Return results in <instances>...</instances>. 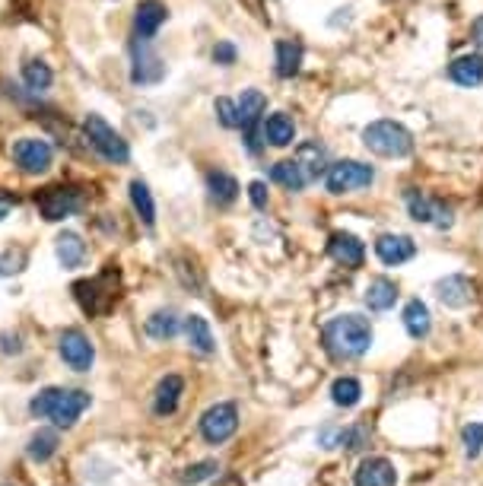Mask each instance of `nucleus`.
I'll list each match as a JSON object with an SVG mask.
<instances>
[{
  "label": "nucleus",
  "mask_w": 483,
  "mask_h": 486,
  "mask_svg": "<svg viewBox=\"0 0 483 486\" xmlns=\"http://www.w3.org/2000/svg\"><path fill=\"white\" fill-rule=\"evenodd\" d=\"M92 404V397L80 388H42L29 401V410L39 420H52L58 429H71L83 416V410Z\"/></svg>",
  "instance_id": "f257e3e1"
},
{
  "label": "nucleus",
  "mask_w": 483,
  "mask_h": 486,
  "mask_svg": "<svg viewBox=\"0 0 483 486\" xmlns=\"http://www.w3.org/2000/svg\"><path fill=\"white\" fill-rule=\"evenodd\" d=\"M52 80H54V73L45 61L35 58V61H26V64H23V83H26L33 92H45L48 86H52Z\"/></svg>",
  "instance_id": "c756f323"
},
{
  "label": "nucleus",
  "mask_w": 483,
  "mask_h": 486,
  "mask_svg": "<svg viewBox=\"0 0 483 486\" xmlns=\"http://www.w3.org/2000/svg\"><path fill=\"white\" fill-rule=\"evenodd\" d=\"M169 10H166L163 0H140L137 14H134V29H137V39H153L159 33V26L166 23Z\"/></svg>",
  "instance_id": "2eb2a0df"
},
{
  "label": "nucleus",
  "mask_w": 483,
  "mask_h": 486,
  "mask_svg": "<svg viewBox=\"0 0 483 486\" xmlns=\"http://www.w3.org/2000/svg\"><path fill=\"white\" fill-rule=\"evenodd\" d=\"M474 42H477V48L483 52V16H480V20H474Z\"/></svg>",
  "instance_id": "79ce46f5"
},
{
  "label": "nucleus",
  "mask_w": 483,
  "mask_h": 486,
  "mask_svg": "<svg viewBox=\"0 0 483 486\" xmlns=\"http://www.w3.org/2000/svg\"><path fill=\"white\" fill-rule=\"evenodd\" d=\"M54 252H58V261L64 267H80V264H83V258H86V242L80 239L77 233H61Z\"/></svg>",
  "instance_id": "cd10ccee"
},
{
  "label": "nucleus",
  "mask_w": 483,
  "mask_h": 486,
  "mask_svg": "<svg viewBox=\"0 0 483 486\" xmlns=\"http://www.w3.org/2000/svg\"><path fill=\"white\" fill-rule=\"evenodd\" d=\"M261 137L270 143V147H289V143L296 140V124H293V118L283 115V111L270 115L268 121H264V128H261Z\"/></svg>",
  "instance_id": "aec40b11"
},
{
  "label": "nucleus",
  "mask_w": 483,
  "mask_h": 486,
  "mask_svg": "<svg viewBox=\"0 0 483 486\" xmlns=\"http://www.w3.org/2000/svg\"><path fill=\"white\" fill-rule=\"evenodd\" d=\"M213 61H216V64H232V61H235V45L220 42V45L213 48Z\"/></svg>",
  "instance_id": "58836bf2"
},
{
  "label": "nucleus",
  "mask_w": 483,
  "mask_h": 486,
  "mask_svg": "<svg viewBox=\"0 0 483 486\" xmlns=\"http://www.w3.org/2000/svg\"><path fill=\"white\" fill-rule=\"evenodd\" d=\"M375 254H379L382 264L398 267L417 254V245H413L411 235H382V239L375 242Z\"/></svg>",
  "instance_id": "4468645a"
},
{
  "label": "nucleus",
  "mask_w": 483,
  "mask_h": 486,
  "mask_svg": "<svg viewBox=\"0 0 483 486\" xmlns=\"http://www.w3.org/2000/svg\"><path fill=\"white\" fill-rule=\"evenodd\" d=\"M363 143H366V149H373L375 156H385V159H401L413 149L411 130L398 121H373L363 130Z\"/></svg>",
  "instance_id": "7ed1b4c3"
},
{
  "label": "nucleus",
  "mask_w": 483,
  "mask_h": 486,
  "mask_svg": "<svg viewBox=\"0 0 483 486\" xmlns=\"http://www.w3.org/2000/svg\"><path fill=\"white\" fill-rule=\"evenodd\" d=\"M0 344H4V347H0L4 353H20V350H23L20 338H16V334H14V338H10V334H0Z\"/></svg>",
  "instance_id": "ea45409f"
},
{
  "label": "nucleus",
  "mask_w": 483,
  "mask_h": 486,
  "mask_svg": "<svg viewBox=\"0 0 483 486\" xmlns=\"http://www.w3.org/2000/svg\"><path fill=\"white\" fill-rule=\"evenodd\" d=\"M407 207H411V216L417 223H432V226H439V229H449L451 223H455L451 207H445L442 201H432V197H426V195H417V191L407 195Z\"/></svg>",
  "instance_id": "f8f14e48"
},
{
  "label": "nucleus",
  "mask_w": 483,
  "mask_h": 486,
  "mask_svg": "<svg viewBox=\"0 0 483 486\" xmlns=\"http://www.w3.org/2000/svg\"><path fill=\"white\" fill-rule=\"evenodd\" d=\"M449 77L458 86H480L483 83V58L480 54H464V58L451 61Z\"/></svg>",
  "instance_id": "412c9836"
},
{
  "label": "nucleus",
  "mask_w": 483,
  "mask_h": 486,
  "mask_svg": "<svg viewBox=\"0 0 483 486\" xmlns=\"http://www.w3.org/2000/svg\"><path fill=\"white\" fill-rule=\"evenodd\" d=\"M178 328H182V321H178V315L172 309L153 311V315L147 318V334H150L153 340H172L178 334Z\"/></svg>",
  "instance_id": "bb28decb"
},
{
  "label": "nucleus",
  "mask_w": 483,
  "mask_h": 486,
  "mask_svg": "<svg viewBox=\"0 0 483 486\" xmlns=\"http://www.w3.org/2000/svg\"><path fill=\"white\" fill-rule=\"evenodd\" d=\"M461 439H464V452L468 458H477L483 452V423H468L461 429Z\"/></svg>",
  "instance_id": "72a5a7b5"
},
{
  "label": "nucleus",
  "mask_w": 483,
  "mask_h": 486,
  "mask_svg": "<svg viewBox=\"0 0 483 486\" xmlns=\"http://www.w3.org/2000/svg\"><path fill=\"white\" fill-rule=\"evenodd\" d=\"M327 254L344 267H359L363 258H366V245L350 233H334L331 239H327Z\"/></svg>",
  "instance_id": "ddd939ff"
},
{
  "label": "nucleus",
  "mask_w": 483,
  "mask_h": 486,
  "mask_svg": "<svg viewBox=\"0 0 483 486\" xmlns=\"http://www.w3.org/2000/svg\"><path fill=\"white\" fill-rule=\"evenodd\" d=\"M58 350H61V359L71 366L73 372H90L92 369V359H96V350H92L90 338L77 328L61 334L58 340Z\"/></svg>",
  "instance_id": "1a4fd4ad"
},
{
  "label": "nucleus",
  "mask_w": 483,
  "mask_h": 486,
  "mask_svg": "<svg viewBox=\"0 0 483 486\" xmlns=\"http://www.w3.org/2000/svg\"><path fill=\"white\" fill-rule=\"evenodd\" d=\"M302 67V45L299 42H277V77L289 80Z\"/></svg>",
  "instance_id": "a878e982"
},
{
  "label": "nucleus",
  "mask_w": 483,
  "mask_h": 486,
  "mask_svg": "<svg viewBox=\"0 0 483 486\" xmlns=\"http://www.w3.org/2000/svg\"><path fill=\"white\" fill-rule=\"evenodd\" d=\"M185 338H188L191 350L204 353V357H210V353L216 350L213 331H210L207 318H201V315H188V318H185Z\"/></svg>",
  "instance_id": "a211bd4d"
},
{
  "label": "nucleus",
  "mask_w": 483,
  "mask_h": 486,
  "mask_svg": "<svg viewBox=\"0 0 483 486\" xmlns=\"http://www.w3.org/2000/svg\"><path fill=\"white\" fill-rule=\"evenodd\" d=\"M235 429H239V410H235V404H213L201 416V435L210 445H223L226 439H232Z\"/></svg>",
  "instance_id": "0eeeda50"
},
{
  "label": "nucleus",
  "mask_w": 483,
  "mask_h": 486,
  "mask_svg": "<svg viewBox=\"0 0 483 486\" xmlns=\"http://www.w3.org/2000/svg\"><path fill=\"white\" fill-rule=\"evenodd\" d=\"M207 188H210V197L216 204H232L235 195H239V182L226 172H210L207 176Z\"/></svg>",
  "instance_id": "7c9ffc66"
},
{
  "label": "nucleus",
  "mask_w": 483,
  "mask_h": 486,
  "mask_svg": "<svg viewBox=\"0 0 483 486\" xmlns=\"http://www.w3.org/2000/svg\"><path fill=\"white\" fill-rule=\"evenodd\" d=\"M270 178H274L277 185H283L287 191H302L308 185L306 172H302V166L296 159H283L277 162L274 169H270Z\"/></svg>",
  "instance_id": "c85d7f7f"
},
{
  "label": "nucleus",
  "mask_w": 483,
  "mask_h": 486,
  "mask_svg": "<svg viewBox=\"0 0 483 486\" xmlns=\"http://www.w3.org/2000/svg\"><path fill=\"white\" fill-rule=\"evenodd\" d=\"M249 197H251V204H255L258 210H264V207H268V185H264V182H251L249 185Z\"/></svg>",
  "instance_id": "4c0bfd02"
},
{
  "label": "nucleus",
  "mask_w": 483,
  "mask_h": 486,
  "mask_svg": "<svg viewBox=\"0 0 483 486\" xmlns=\"http://www.w3.org/2000/svg\"><path fill=\"white\" fill-rule=\"evenodd\" d=\"M235 109H239V128L249 134V149L258 153V140H255V124L261 121L264 109H268V99H264L261 90H245L239 99H235Z\"/></svg>",
  "instance_id": "9b49d317"
},
{
  "label": "nucleus",
  "mask_w": 483,
  "mask_h": 486,
  "mask_svg": "<svg viewBox=\"0 0 483 486\" xmlns=\"http://www.w3.org/2000/svg\"><path fill=\"white\" fill-rule=\"evenodd\" d=\"M359 397H363V385H359L356 378L344 376L331 385V401L337 404V407H356Z\"/></svg>",
  "instance_id": "2f4dec72"
},
{
  "label": "nucleus",
  "mask_w": 483,
  "mask_h": 486,
  "mask_svg": "<svg viewBox=\"0 0 483 486\" xmlns=\"http://www.w3.org/2000/svg\"><path fill=\"white\" fill-rule=\"evenodd\" d=\"M58 445H61L58 429H39V433H35L33 439H29L26 454H29V461H35V464H45L48 458H54Z\"/></svg>",
  "instance_id": "b1692460"
},
{
  "label": "nucleus",
  "mask_w": 483,
  "mask_h": 486,
  "mask_svg": "<svg viewBox=\"0 0 483 486\" xmlns=\"http://www.w3.org/2000/svg\"><path fill=\"white\" fill-rule=\"evenodd\" d=\"M436 296L442 305H449V309H464V305L470 302V283L464 277H445L436 283Z\"/></svg>",
  "instance_id": "6ab92c4d"
},
{
  "label": "nucleus",
  "mask_w": 483,
  "mask_h": 486,
  "mask_svg": "<svg viewBox=\"0 0 483 486\" xmlns=\"http://www.w3.org/2000/svg\"><path fill=\"white\" fill-rule=\"evenodd\" d=\"M83 128H86V137H90V143L99 149V153H102V159L118 162V166H125V162L131 159V147H128V140L118 134V130L111 128V124L105 121L102 115H86Z\"/></svg>",
  "instance_id": "39448f33"
},
{
  "label": "nucleus",
  "mask_w": 483,
  "mask_h": 486,
  "mask_svg": "<svg viewBox=\"0 0 483 486\" xmlns=\"http://www.w3.org/2000/svg\"><path fill=\"white\" fill-rule=\"evenodd\" d=\"M216 471H220V464H216V461H201V464L188 467V471L182 473V480H185V483H201V480L213 477Z\"/></svg>",
  "instance_id": "e433bc0d"
},
{
  "label": "nucleus",
  "mask_w": 483,
  "mask_h": 486,
  "mask_svg": "<svg viewBox=\"0 0 483 486\" xmlns=\"http://www.w3.org/2000/svg\"><path fill=\"white\" fill-rule=\"evenodd\" d=\"M325 344L334 357L356 359L373 347V324L363 315H340L325 324Z\"/></svg>",
  "instance_id": "f03ea898"
},
{
  "label": "nucleus",
  "mask_w": 483,
  "mask_h": 486,
  "mask_svg": "<svg viewBox=\"0 0 483 486\" xmlns=\"http://www.w3.org/2000/svg\"><path fill=\"white\" fill-rule=\"evenodd\" d=\"M394 302H398V286H394L388 277H379L366 286V305L373 311H388Z\"/></svg>",
  "instance_id": "393cba45"
},
{
  "label": "nucleus",
  "mask_w": 483,
  "mask_h": 486,
  "mask_svg": "<svg viewBox=\"0 0 483 486\" xmlns=\"http://www.w3.org/2000/svg\"><path fill=\"white\" fill-rule=\"evenodd\" d=\"M10 153H14L16 166H20L23 172H29V176L48 172V166H52V159H54L52 143L42 140V137H20V140H14Z\"/></svg>",
  "instance_id": "423d86ee"
},
{
  "label": "nucleus",
  "mask_w": 483,
  "mask_h": 486,
  "mask_svg": "<svg viewBox=\"0 0 483 486\" xmlns=\"http://www.w3.org/2000/svg\"><path fill=\"white\" fill-rule=\"evenodd\" d=\"M23 267H26V252H20V248H10V252L0 254V277H14V273H20Z\"/></svg>",
  "instance_id": "f704fd0d"
},
{
  "label": "nucleus",
  "mask_w": 483,
  "mask_h": 486,
  "mask_svg": "<svg viewBox=\"0 0 483 486\" xmlns=\"http://www.w3.org/2000/svg\"><path fill=\"white\" fill-rule=\"evenodd\" d=\"M131 54H134V67H131V80L137 86H153L166 77V64L156 52L150 48V39H137L131 45Z\"/></svg>",
  "instance_id": "6e6552de"
},
{
  "label": "nucleus",
  "mask_w": 483,
  "mask_h": 486,
  "mask_svg": "<svg viewBox=\"0 0 483 486\" xmlns=\"http://www.w3.org/2000/svg\"><path fill=\"white\" fill-rule=\"evenodd\" d=\"M182 391H185L182 376H166L163 382H159L156 395H153V414H156V416L175 414L178 401H182Z\"/></svg>",
  "instance_id": "f3484780"
},
{
  "label": "nucleus",
  "mask_w": 483,
  "mask_h": 486,
  "mask_svg": "<svg viewBox=\"0 0 483 486\" xmlns=\"http://www.w3.org/2000/svg\"><path fill=\"white\" fill-rule=\"evenodd\" d=\"M39 210L48 223L67 220L80 210V191L77 188H45L39 195Z\"/></svg>",
  "instance_id": "9d476101"
},
{
  "label": "nucleus",
  "mask_w": 483,
  "mask_h": 486,
  "mask_svg": "<svg viewBox=\"0 0 483 486\" xmlns=\"http://www.w3.org/2000/svg\"><path fill=\"white\" fill-rule=\"evenodd\" d=\"M404 328H407V334H411L413 340H423L426 334H430L432 318H430V309H426V302H420V299H411V302L404 305Z\"/></svg>",
  "instance_id": "5701e85b"
},
{
  "label": "nucleus",
  "mask_w": 483,
  "mask_h": 486,
  "mask_svg": "<svg viewBox=\"0 0 483 486\" xmlns=\"http://www.w3.org/2000/svg\"><path fill=\"white\" fill-rule=\"evenodd\" d=\"M131 204H134V210H137V216L147 223V226H153V223H156V204H153V195H150V188H147L144 182H131Z\"/></svg>",
  "instance_id": "473e14b6"
},
{
  "label": "nucleus",
  "mask_w": 483,
  "mask_h": 486,
  "mask_svg": "<svg viewBox=\"0 0 483 486\" xmlns=\"http://www.w3.org/2000/svg\"><path fill=\"white\" fill-rule=\"evenodd\" d=\"M10 210H14V201H10L7 195H0V223L7 220V216H10Z\"/></svg>",
  "instance_id": "a19ab883"
},
{
  "label": "nucleus",
  "mask_w": 483,
  "mask_h": 486,
  "mask_svg": "<svg viewBox=\"0 0 483 486\" xmlns=\"http://www.w3.org/2000/svg\"><path fill=\"white\" fill-rule=\"evenodd\" d=\"M356 486H398V471L388 458H366L356 471Z\"/></svg>",
  "instance_id": "dca6fc26"
},
{
  "label": "nucleus",
  "mask_w": 483,
  "mask_h": 486,
  "mask_svg": "<svg viewBox=\"0 0 483 486\" xmlns=\"http://www.w3.org/2000/svg\"><path fill=\"white\" fill-rule=\"evenodd\" d=\"M216 118H220L223 128H239V109H235L232 99L226 96L216 99Z\"/></svg>",
  "instance_id": "c9c22d12"
},
{
  "label": "nucleus",
  "mask_w": 483,
  "mask_h": 486,
  "mask_svg": "<svg viewBox=\"0 0 483 486\" xmlns=\"http://www.w3.org/2000/svg\"><path fill=\"white\" fill-rule=\"evenodd\" d=\"M296 162L302 166L308 182H315V178L327 172V153L321 143H302V147L296 149Z\"/></svg>",
  "instance_id": "4be33fe9"
},
{
  "label": "nucleus",
  "mask_w": 483,
  "mask_h": 486,
  "mask_svg": "<svg viewBox=\"0 0 483 486\" xmlns=\"http://www.w3.org/2000/svg\"><path fill=\"white\" fill-rule=\"evenodd\" d=\"M375 182V169L359 159H340L331 162L325 172V185L331 195H353V191H363Z\"/></svg>",
  "instance_id": "20e7f679"
}]
</instances>
